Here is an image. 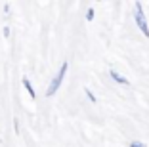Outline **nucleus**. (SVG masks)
I'll return each instance as SVG.
<instances>
[{
	"label": "nucleus",
	"mask_w": 149,
	"mask_h": 147,
	"mask_svg": "<svg viewBox=\"0 0 149 147\" xmlns=\"http://www.w3.org/2000/svg\"><path fill=\"white\" fill-rule=\"evenodd\" d=\"M67 69H69V63L67 61H63L61 63V67H59V71L56 73V77L50 80V86H48V90H46V95H54L57 90H59V86H61V82H63V78H65V75H67Z\"/></svg>",
	"instance_id": "1"
},
{
	"label": "nucleus",
	"mask_w": 149,
	"mask_h": 147,
	"mask_svg": "<svg viewBox=\"0 0 149 147\" xmlns=\"http://www.w3.org/2000/svg\"><path fill=\"white\" fill-rule=\"evenodd\" d=\"M134 21H136L138 29L141 31V35L149 38V25H147V19H145V13H143V6H141V2H136V13H134Z\"/></svg>",
	"instance_id": "2"
},
{
	"label": "nucleus",
	"mask_w": 149,
	"mask_h": 147,
	"mask_svg": "<svg viewBox=\"0 0 149 147\" xmlns=\"http://www.w3.org/2000/svg\"><path fill=\"white\" fill-rule=\"evenodd\" d=\"M109 77L113 78L117 84H123V86H130V80H128L126 77H123V75H118L115 69H111V71H109Z\"/></svg>",
	"instance_id": "3"
},
{
	"label": "nucleus",
	"mask_w": 149,
	"mask_h": 147,
	"mask_svg": "<svg viewBox=\"0 0 149 147\" xmlns=\"http://www.w3.org/2000/svg\"><path fill=\"white\" fill-rule=\"evenodd\" d=\"M23 86H25L27 94L31 95L33 100H36V92H35V88H33V84H31V80H29V78H23Z\"/></svg>",
	"instance_id": "4"
},
{
	"label": "nucleus",
	"mask_w": 149,
	"mask_h": 147,
	"mask_svg": "<svg viewBox=\"0 0 149 147\" xmlns=\"http://www.w3.org/2000/svg\"><path fill=\"white\" fill-rule=\"evenodd\" d=\"M94 13H96V12H94V8H88L86 10V21H92V19H94Z\"/></svg>",
	"instance_id": "5"
},
{
	"label": "nucleus",
	"mask_w": 149,
	"mask_h": 147,
	"mask_svg": "<svg viewBox=\"0 0 149 147\" xmlns=\"http://www.w3.org/2000/svg\"><path fill=\"white\" fill-rule=\"evenodd\" d=\"M84 94H86V98H88V100H90V101H92V103H96V95H94L92 92L88 90V88H86V90H84Z\"/></svg>",
	"instance_id": "6"
},
{
	"label": "nucleus",
	"mask_w": 149,
	"mask_h": 147,
	"mask_svg": "<svg viewBox=\"0 0 149 147\" xmlns=\"http://www.w3.org/2000/svg\"><path fill=\"white\" fill-rule=\"evenodd\" d=\"M130 147H145L143 141H138V139H132L130 141Z\"/></svg>",
	"instance_id": "7"
},
{
	"label": "nucleus",
	"mask_w": 149,
	"mask_h": 147,
	"mask_svg": "<svg viewBox=\"0 0 149 147\" xmlns=\"http://www.w3.org/2000/svg\"><path fill=\"white\" fill-rule=\"evenodd\" d=\"M2 35H4V38H8L10 36V27H4V29H2Z\"/></svg>",
	"instance_id": "8"
}]
</instances>
